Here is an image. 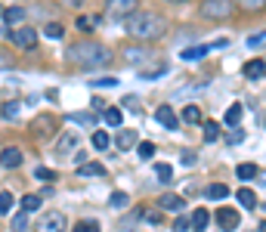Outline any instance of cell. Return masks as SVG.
<instances>
[{
    "instance_id": "f35d334b",
    "label": "cell",
    "mask_w": 266,
    "mask_h": 232,
    "mask_svg": "<svg viewBox=\"0 0 266 232\" xmlns=\"http://www.w3.org/2000/svg\"><path fill=\"white\" fill-rule=\"evenodd\" d=\"M96 22H99V19H90V16H78V28H81V31L96 28Z\"/></svg>"
},
{
    "instance_id": "d6a6232c",
    "label": "cell",
    "mask_w": 266,
    "mask_h": 232,
    "mask_svg": "<svg viewBox=\"0 0 266 232\" xmlns=\"http://www.w3.org/2000/svg\"><path fill=\"white\" fill-rule=\"evenodd\" d=\"M207 50H210V47H192V50H183V59H201V56H207Z\"/></svg>"
},
{
    "instance_id": "836d02e7",
    "label": "cell",
    "mask_w": 266,
    "mask_h": 232,
    "mask_svg": "<svg viewBox=\"0 0 266 232\" xmlns=\"http://www.w3.org/2000/svg\"><path fill=\"white\" fill-rule=\"evenodd\" d=\"M195 161H198V155H195L192 149H183V152H180V164H183V167H192Z\"/></svg>"
},
{
    "instance_id": "484cf974",
    "label": "cell",
    "mask_w": 266,
    "mask_h": 232,
    "mask_svg": "<svg viewBox=\"0 0 266 232\" xmlns=\"http://www.w3.org/2000/svg\"><path fill=\"white\" fill-rule=\"evenodd\" d=\"M121 121H124V115H121V109H118V105H112V109H105V124H109V127H121Z\"/></svg>"
},
{
    "instance_id": "f546056e",
    "label": "cell",
    "mask_w": 266,
    "mask_h": 232,
    "mask_svg": "<svg viewBox=\"0 0 266 232\" xmlns=\"http://www.w3.org/2000/svg\"><path fill=\"white\" fill-rule=\"evenodd\" d=\"M13 204H16L13 192H0V213H10V210H13Z\"/></svg>"
},
{
    "instance_id": "7bdbcfd3",
    "label": "cell",
    "mask_w": 266,
    "mask_h": 232,
    "mask_svg": "<svg viewBox=\"0 0 266 232\" xmlns=\"http://www.w3.org/2000/svg\"><path fill=\"white\" fill-rule=\"evenodd\" d=\"M189 229V217H176V223H173V232H186Z\"/></svg>"
},
{
    "instance_id": "d590c367",
    "label": "cell",
    "mask_w": 266,
    "mask_h": 232,
    "mask_svg": "<svg viewBox=\"0 0 266 232\" xmlns=\"http://www.w3.org/2000/svg\"><path fill=\"white\" fill-rule=\"evenodd\" d=\"M75 232H99V223H96V220H81V223L75 226Z\"/></svg>"
},
{
    "instance_id": "74e56055",
    "label": "cell",
    "mask_w": 266,
    "mask_h": 232,
    "mask_svg": "<svg viewBox=\"0 0 266 232\" xmlns=\"http://www.w3.org/2000/svg\"><path fill=\"white\" fill-rule=\"evenodd\" d=\"M44 31H47V38H62V34H65V28H62L59 22H50Z\"/></svg>"
},
{
    "instance_id": "52a82bcc",
    "label": "cell",
    "mask_w": 266,
    "mask_h": 232,
    "mask_svg": "<svg viewBox=\"0 0 266 232\" xmlns=\"http://www.w3.org/2000/svg\"><path fill=\"white\" fill-rule=\"evenodd\" d=\"M10 41L16 44V47H19V50H31L34 44H38V31H34V28H16V31H10Z\"/></svg>"
},
{
    "instance_id": "4dcf8cb0",
    "label": "cell",
    "mask_w": 266,
    "mask_h": 232,
    "mask_svg": "<svg viewBox=\"0 0 266 232\" xmlns=\"http://www.w3.org/2000/svg\"><path fill=\"white\" fill-rule=\"evenodd\" d=\"M155 173H158V180H161V183H170V180H173L170 164H155Z\"/></svg>"
},
{
    "instance_id": "7402d4cb",
    "label": "cell",
    "mask_w": 266,
    "mask_h": 232,
    "mask_svg": "<svg viewBox=\"0 0 266 232\" xmlns=\"http://www.w3.org/2000/svg\"><path fill=\"white\" fill-rule=\"evenodd\" d=\"M235 173H238V180H244V183H247V180H254V176L260 173V167H257V164H238V167H235Z\"/></svg>"
},
{
    "instance_id": "cb8c5ba5",
    "label": "cell",
    "mask_w": 266,
    "mask_h": 232,
    "mask_svg": "<svg viewBox=\"0 0 266 232\" xmlns=\"http://www.w3.org/2000/svg\"><path fill=\"white\" fill-rule=\"evenodd\" d=\"M115 139H118V142H115L118 149H130L133 142H136V133H133V130H121V133H118Z\"/></svg>"
},
{
    "instance_id": "60d3db41",
    "label": "cell",
    "mask_w": 266,
    "mask_h": 232,
    "mask_svg": "<svg viewBox=\"0 0 266 232\" xmlns=\"http://www.w3.org/2000/svg\"><path fill=\"white\" fill-rule=\"evenodd\" d=\"M124 56H127V62H143V59H146V53H143V50H127Z\"/></svg>"
},
{
    "instance_id": "f1b7e54d",
    "label": "cell",
    "mask_w": 266,
    "mask_h": 232,
    "mask_svg": "<svg viewBox=\"0 0 266 232\" xmlns=\"http://www.w3.org/2000/svg\"><path fill=\"white\" fill-rule=\"evenodd\" d=\"M136 155L143 158V161H149V158L155 155V142H139V146H136Z\"/></svg>"
},
{
    "instance_id": "4316f807",
    "label": "cell",
    "mask_w": 266,
    "mask_h": 232,
    "mask_svg": "<svg viewBox=\"0 0 266 232\" xmlns=\"http://www.w3.org/2000/svg\"><path fill=\"white\" fill-rule=\"evenodd\" d=\"M38 207H41V195H25V198H22V210L34 213Z\"/></svg>"
},
{
    "instance_id": "8fae6325",
    "label": "cell",
    "mask_w": 266,
    "mask_h": 232,
    "mask_svg": "<svg viewBox=\"0 0 266 232\" xmlns=\"http://www.w3.org/2000/svg\"><path fill=\"white\" fill-rule=\"evenodd\" d=\"M158 207H164V210H186V198H183V195H173V192H164L161 198H158Z\"/></svg>"
},
{
    "instance_id": "83f0119b",
    "label": "cell",
    "mask_w": 266,
    "mask_h": 232,
    "mask_svg": "<svg viewBox=\"0 0 266 232\" xmlns=\"http://www.w3.org/2000/svg\"><path fill=\"white\" fill-rule=\"evenodd\" d=\"M25 229H28V210H22V213L13 217V232H25Z\"/></svg>"
},
{
    "instance_id": "ac0fdd59",
    "label": "cell",
    "mask_w": 266,
    "mask_h": 232,
    "mask_svg": "<svg viewBox=\"0 0 266 232\" xmlns=\"http://www.w3.org/2000/svg\"><path fill=\"white\" fill-rule=\"evenodd\" d=\"M19 109H22V102L19 99H10V102H4V109H0V118H4V121H16Z\"/></svg>"
},
{
    "instance_id": "bcb514c9",
    "label": "cell",
    "mask_w": 266,
    "mask_h": 232,
    "mask_svg": "<svg viewBox=\"0 0 266 232\" xmlns=\"http://www.w3.org/2000/svg\"><path fill=\"white\" fill-rule=\"evenodd\" d=\"M124 109H139V102L130 99V96H124Z\"/></svg>"
},
{
    "instance_id": "8d00e7d4",
    "label": "cell",
    "mask_w": 266,
    "mask_h": 232,
    "mask_svg": "<svg viewBox=\"0 0 266 232\" xmlns=\"http://www.w3.org/2000/svg\"><path fill=\"white\" fill-rule=\"evenodd\" d=\"M127 201H130V198H127V192H112V198H109L112 207H124Z\"/></svg>"
},
{
    "instance_id": "8992f818",
    "label": "cell",
    "mask_w": 266,
    "mask_h": 232,
    "mask_svg": "<svg viewBox=\"0 0 266 232\" xmlns=\"http://www.w3.org/2000/svg\"><path fill=\"white\" fill-rule=\"evenodd\" d=\"M133 10H136V0H109L105 4V16L109 19H127Z\"/></svg>"
},
{
    "instance_id": "d6986e66",
    "label": "cell",
    "mask_w": 266,
    "mask_h": 232,
    "mask_svg": "<svg viewBox=\"0 0 266 232\" xmlns=\"http://www.w3.org/2000/svg\"><path fill=\"white\" fill-rule=\"evenodd\" d=\"M201 133H204V142H217L220 139V124L217 121H204L201 124Z\"/></svg>"
},
{
    "instance_id": "c3c4849f",
    "label": "cell",
    "mask_w": 266,
    "mask_h": 232,
    "mask_svg": "<svg viewBox=\"0 0 266 232\" xmlns=\"http://www.w3.org/2000/svg\"><path fill=\"white\" fill-rule=\"evenodd\" d=\"M7 65H10V56H7L4 50H0V68H7Z\"/></svg>"
},
{
    "instance_id": "7dc6e473",
    "label": "cell",
    "mask_w": 266,
    "mask_h": 232,
    "mask_svg": "<svg viewBox=\"0 0 266 232\" xmlns=\"http://www.w3.org/2000/svg\"><path fill=\"white\" fill-rule=\"evenodd\" d=\"M241 4H244L247 10H254V7H263V0H241Z\"/></svg>"
},
{
    "instance_id": "603a6c76",
    "label": "cell",
    "mask_w": 266,
    "mask_h": 232,
    "mask_svg": "<svg viewBox=\"0 0 266 232\" xmlns=\"http://www.w3.org/2000/svg\"><path fill=\"white\" fill-rule=\"evenodd\" d=\"M0 16H4L10 25H16V22H22V19H25V10H22V7H10V10H4Z\"/></svg>"
},
{
    "instance_id": "9a60e30c",
    "label": "cell",
    "mask_w": 266,
    "mask_h": 232,
    "mask_svg": "<svg viewBox=\"0 0 266 232\" xmlns=\"http://www.w3.org/2000/svg\"><path fill=\"white\" fill-rule=\"evenodd\" d=\"M238 204L247 207V210H257V207H260V198H257L251 189H238Z\"/></svg>"
},
{
    "instance_id": "4fadbf2b",
    "label": "cell",
    "mask_w": 266,
    "mask_h": 232,
    "mask_svg": "<svg viewBox=\"0 0 266 232\" xmlns=\"http://www.w3.org/2000/svg\"><path fill=\"white\" fill-rule=\"evenodd\" d=\"M207 223H210V210H204V207L192 210V217H189V226H192L195 232H204V229H207Z\"/></svg>"
},
{
    "instance_id": "2e32d148",
    "label": "cell",
    "mask_w": 266,
    "mask_h": 232,
    "mask_svg": "<svg viewBox=\"0 0 266 232\" xmlns=\"http://www.w3.org/2000/svg\"><path fill=\"white\" fill-rule=\"evenodd\" d=\"M266 62L263 59H254V62H247L244 65V78H251V81H260L263 75H266V68H263Z\"/></svg>"
},
{
    "instance_id": "e575fe53",
    "label": "cell",
    "mask_w": 266,
    "mask_h": 232,
    "mask_svg": "<svg viewBox=\"0 0 266 232\" xmlns=\"http://www.w3.org/2000/svg\"><path fill=\"white\" fill-rule=\"evenodd\" d=\"M34 176H38V180H44V183H53V180H56V173H53L50 167H34Z\"/></svg>"
},
{
    "instance_id": "30bf717a",
    "label": "cell",
    "mask_w": 266,
    "mask_h": 232,
    "mask_svg": "<svg viewBox=\"0 0 266 232\" xmlns=\"http://www.w3.org/2000/svg\"><path fill=\"white\" fill-rule=\"evenodd\" d=\"M0 164H4L7 170H16V167L22 164V152L16 149V146H7L4 152H0Z\"/></svg>"
},
{
    "instance_id": "681fc988",
    "label": "cell",
    "mask_w": 266,
    "mask_h": 232,
    "mask_svg": "<svg viewBox=\"0 0 266 232\" xmlns=\"http://www.w3.org/2000/svg\"><path fill=\"white\" fill-rule=\"evenodd\" d=\"M0 13H4V7H0Z\"/></svg>"
},
{
    "instance_id": "3957f363",
    "label": "cell",
    "mask_w": 266,
    "mask_h": 232,
    "mask_svg": "<svg viewBox=\"0 0 266 232\" xmlns=\"http://www.w3.org/2000/svg\"><path fill=\"white\" fill-rule=\"evenodd\" d=\"M56 127H59V115H38L31 121V136L50 139V136H56Z\"/></svg>"
},
{
    "instance_id": "ffe728a7",
    "label": "cell",
    "mask_w": 266,
    "mask_h": 232,
    "mask_svg": "<svg viewBox=\"0 0 266 232\" xmlns=\"http://www.w3.org/2000/svg\"><path fill=\"white\" fill-rule=\"evenodd\" d=\"M204 195H207V198H214V201H223L226 195H229V186H223V183H210V186L204 189Z\"/></svg>"
},
{
    "instance_id": "7a4b0ae2",
    "label": "cell",
    "mask_w": 266,
    "mask_h": 232,
    "mask_svg": "<svg viewBox=\"0 0 266 232\" xmlns=\"http://www.w3.org/2000/svg\"><path fill=\"white\" fill-rule=\"evenodd\" d=\"M127 31L139 41H155L167 31V22L161 19L158 13H130V22H127Z\"/></svg>"
},
{
    "instance_id": "6da1fadb",
    "label": "cell",
    "mask_w": 266,
    "mask_h": 232,
    "mask_svg": "<svg viewBox=\"0 0 266 232\" xmlns=\"http://www.w3.org/2000/svg\"><path fill=\"white\" fill-rule=\"evenodd\" d=\"M68 59L81 68H102V65L112 62V50L96 44V41H84V44L68 47Z\"/></svg>"
},
{
    "instance_id": "b9f144b4",
    "label": "cell",
    "mask_w": 266,
    "mask_h": 232,
    "mask_svg": "<svg viewBox=\"0 0 266 232\" xmlns=\"http://www.w3.org/2000/svg\"><path fill=\"white\" fill-rule=\"evenodd\" d=\"M247 47H251V50H260V47H263V31H257L254 38L247 41Z\"/></svg>"
},
{
    "instance_id": "277c9868",
    "label": "cell",
    "mask_w": 266,
    "mask_h": 232,
    "mask_svg": "<svg viewBox=\"0 0 266 232\" xmlns=\"http://www.w3.org/2000/svg\"><path fill=\"white\" fill-rule=\"evenodd\" d=\"M65 226H68L65 213L53 210V213H44V217L34 223V232H65Z\"/></svg>"
},
{
    "instance_id": "1f68e13d",
    "label": "cell",
    "mask_w": 266,
    "mask_h": 232,
    "mask_svg": "<svg viewBox=\"0 0 266 232\" xmlns=\"http://www.w3.org/2000/svg\"><path fill=\"white\" fill-rule=\"evenodd\" d=\"M72 121H75V124H84V127H93V124H96V115L81 112V115H72Z\"/></svg>"
},
{
    "instance_id": "ab89813d",
    "label": "cell",
    "mask_w": 266,
    "mask_h": 232,
    "mask_svg": "<svg viewBox=\"0 0 266 232\" xmlns=\"http://www.w3.org/2000/svg\"><path fill=\"white\" fill-rule=\"evenodd\" d=\"M229 146H238V142H244V130H238V127H232V133H229Z\"/></svg>"
},
{
    "instance_id": "5bb4252c",
    "label": "cell",
    "mask_w": 266,
    "mask_h": 232,
    "mask_svg": "<svg viewBox=\"0 0 266 232\" xmlns=\"http://www.w3.org/2000/svg\"><path fill=\"white\" fill-rule=\"evenodd\" d=\"M241 102H232V105H229V109H226V115H223V124H226V127H238V121H241Z\"/></svg>"
},
{
    "instance_id": "7c38bea8",
    "label": "cell",
    "mask_w": 266,
    "mask_h": 232,
    "mask_svg": "<svg viewBox=\"0 0 266 232\" xmlns=\"http://www.w3.org/2000/svg\"><path fill=\"white\" fill-rule=\"evenodd\" d=\"M78 146H81V136H78L75 130H65V133H59L56 152H72V149H78Z\"/></svg>"
},
{
    "instance_id": "5b68a950",
    "label": "cell",
    "mask_w": 266,
    "mask_h": 232,
    "mask_svg": "<svg viewBox=\"0 0 266 232\" xmlns=\"http://www.w3.org/2000/svg\"><path fill=\"white\" fill-rule=\"evenodd\" d=\"M201 16L204 19H229V16H232V4H229V0H204Z\"/></svg>"
},
{
    "instance_id": "e0dca14e",
    "label": "cell",
    "mask_w": 266,
    "mask_h": 232,
    "mask_svg": "<svg viewBox=\"0 0 266 232\" xmlns=\"http://www.w3.org/2000/svg\"><path fill=\"white\" fill-rule=\"evenodd\" d=\"M102 173H105V164H96V161L78 164V176H102Z\"/></svg>"
},
{
    "instance_id": "f6af8a7d",
    "label": "cell",
    "mask_w": 266,
    "mask_h": 232,
    "mask_svg": "<svg viewBox=\"0 0 266 232\" xmlns=\"http://www.w3.org/2000/svg\"><path fill=\"white\" fill-rule=\"evenodd\" d=\"M139 213H143V210H139V207H136V210L130 213V217H124V220H121V226H133V223L139 220Z\"/></svg>"
},
{
    "instance_id": "ee69618b",
    "label": "cell",
    "mask_w": 266,
    "mask_h": 232,
    "mask_svg": "<svg viewBox=\"0 0 266 232\" xmlns=\"http://www.w3.org/2000/svg\"><path fill=\"white\" fill-rule=\"evenodd\" d=\"M93 87H118V78H99L93 81Z\"/></svg>"
},
{
    "instance_id": "ba28073f",
    "label": "cell",
    "mask_w": 266,
    "mask_h": 232,
    "mask_svg": "<svg viewBox=\"0 0 266 232\" xmlns=\"http://www.w3.org/2000/svg\"><path fill=\"white\" fill-rule=\"evenodd\" d=\"M214 220L220 223V229H226V232H232V229H238V223H241V213H238L235 207H220Z\"/></svg>"
},
{
    "instance_id": "9c48e42d",
    "label": "cell",
    "mask_w": 266,
    "mask_h": 232,
    "mask_svg": "<svg viewBox=\"0 0 266 232\" xmlns=\"http://www.w3.org/2000/svg\"><path fill=\"white\" fill-rule=\"evenodd\" d=\"M155 121L161 124V127H167V130H176V127H180V118L173 115L170 105H158V109H155Z\"/></svg>"
},
{
    "instance_id": "d4e9b609",
    "label": "cell",
    "mask_w": 266,
    "mask_h": 232,
    "mask_svg": "<svg viewBox=\"0 0 266 232\" xmlns=\"http://www.w3.org/2000/svg\"><path fill=\"white\" fill-rule=\"evenodd\" d=\"M90 139H93V149H99V152L112 146V136H109V133H105V130H96V133H93Z\"/></svg>"
},
{
    "instance_id": "44dd1931",
    "label": "cell",
    "mask_w": 266,
    "mask_h": 232,
    "mask_svg": "<svg viewBox=\"0 0 266 232\" xmlns=\"http://www.w3.org/2000/svg\"><path fill=\"white\" fill-rule=\"evenodd\" d=\"M180 115H183L186 124H201V109H198V105H186Z\"/></svg>"
}]
</instances>
